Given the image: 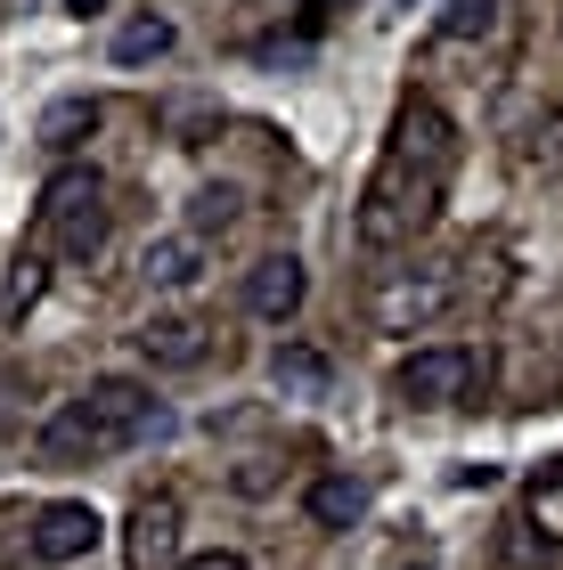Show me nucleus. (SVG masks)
Listing matches in <instances>:
<instances>
[{
  "instance_id": "1",
  "label": "nucleus",
  "mask_w": 563,
  "mask_h": 570,
  "mask_svg": "<svg viewBox=\"0 0 563 570\" xmlns=\"http://www.w3.org/2000/svg\"><path fill=\"white\" fill-rule=\"evenodd\" d=\"M449 171H457V122L433 107V98H408L392 139L376 155V171H368V188H360V220H351L360 245L368 253H400L433 213H441Z\"/></svg>"
},
{
  "instance_id": "2",
  "label": "nucleus",
  "mask_w": 563,
  "mask_h": 570,
  "mask_svg": "<svg viewBox=\"0 0 563 570\" xmlns=\"http://www.w3.org/2000/svg\"><path fill=\"white\" fill-rule=\"evenodd\" d=\"M147 432H164L156 392H139L132 375H107V383H90L74 407H58V416L41 424V456L49 464H90V456L132 449V440H147Z\"/></svg>"
},
{
  "instance_id": "3",
  "label": "nucleus",
  "mask_w": 563,
  "mask_h": 570,
  "mask_svg": "<svg viewBox=\"0 0 563 570\" xmlns=\"http://www.w3.org/2000/svg\"><path fill=\"white\" fill-rule=\"evenodd\" d=\"M98 171H58L41 188V237L66 253V262H90L98 245H107V204H98Z\"/></svg>"
},
{
  "instance_id": "4",
  "label": "nucleus",
  "mask_w": 563,
  "mask_h": 570,
  "mask_svg": "<svg viewBox=\"0 0 563 570\" xmlns=\"http://www.w3.org/2000/svg\"><path fill=\"white\" fill-rule=\"evenodd\" d=\"M449 302H457V277H449V269H400V277L376 294V326H384V334H417V326L441 318Z\"/></svg>"
},
{
  "instance_id": "5",
  "label": "nucleus",
  "mask_w": 563,
  "mask_h": 570,
  "mask_svg": "<svg viewBox=\"0 0 563 570\" xmlns=\"http://www.w3.org/2000/svg\"><path fill=\"white\" fill-rule=\"evenodd\" d=\"M392 392H400L408 407H449L457 392H474V351H457V343H441V351H408L400 375H392Z\"/></svg>"
},
{
  "instance_id": "6",
  "label": "nucleus",
  "mask_w": 563,
  "mask_h": 570,
  "mask_svg": "<svg viewBox=\"0 0 563 570\" xmlns=\"http://www.w3.org/2000/svg\"><path fill=\"white\" fill-rule=\"evenodd\" d=\"M33 562H82L90 547H98V513L82 505V498H58V505H41L33 513Z\"/></svg>"
},
{
  "instance_id": "7",
  "label": "nucleus",
  "mask_w": 563,
  "mask_h": 570,
  "mask_svg": "<svg viewBox=\"0 0 563 570\" xmlns=\"http://www.w3.org/2000/svg\"><path fill=\"white\" fill-rule=\"evenodd\" d=\"M245 302H253V318L287 326L294 309H302V262H294V253H270V262L245 277Z\"/></svg>"
},
{
  "instance_id": "8",
  "label": "nucleus",
  "mask_w": 563,
  "mask_h": 570,
  "mask_svg": "<svg viewBox=\"0 0 563 570\" xmlns=\"http://www.w3.org/2000/svg\"><path fill=\"white\" fill-rule=\"evenodd\" d=\"M172 547H181V505H172V498H139V513H132V562L156 570Z\"/></svg>"
},
{
  "instance_id": "9",
  "label": "nucleus",
  "mask_w": 563,
  "mask_h": 570,
  "mask_svg": "<svg viewBox=\"0 0 563 570\" xmlns=\"http://www.w3.org/2000/svg\"><path fill=\"white\" fill-rule=\"evenodd\" d=\"M139 351L156 358V367H196V358H204V326L196 318H147Z\"/></svg>"
},
{
  "instance_id": "10",
  "label": "nucleus",
  "mask_w": 563,
  "mask_h": 570,
  "mask_svg": "<svg viewBox=\"0 0 563 570\" xmlns=\"http://www.w3.org/2000/svg\"><path fill=\"white\" fill-rule=\"evenodd\" d=\"M302 505H311L319 530H351V522L368 513V489L351 481V473H327V481H311V498H302Z\"/></svg>"
},
{
  "instance_id": "11",
  "label": "nucleus",
  "mask_w": 563,
  "mask_h": 570,
  "mask_svg": "<svg viewBox=\"0 0 563 570\" xmlns=\"http://www.w3.org/2000/svg\"><path fill=\"white\" fill-rule=\"evenodd\" d=\"M270 383H278L287 400H319V392H327V358L302 351V343H287V351L270 358Z\"/></svg>"
},
{
  "instance_id": "12",
  "label": "nucleus",
  "mask_w": 563,
  "mask_h": 570,
  "mask_svg": "<svg viewBox=\"0 0 563 570\" xmlns=\"http://www.w3.org/2000/svg\"><path fill=\"white\" fill-rule=\"evenodd\" d=\"M172 41H181V33H172V17H132L115 33V66H147V58H164Z\"/></svg>"
},
{
  "instance_id": "13",
  "label": "nucleus",
  "mask_w": 563,
  "mask_h": 570,
  "mask_svg": "<svg viewBox=\"0 0 563 570\" xmlns=\"http://www.w3.org/2000/svg\"><path fill=\"white\" fill-rule=\"evenodd\" d=\"M139 277H147V285H188V277H196V245H188V237L147 245V253H139Z\"/></svg>"
},
{
  "instance_id": "14",
  "label": "nucleus",
  "mask_w": 563,
  "mask_h": 570,
  "mask_svg": "<svg viewBox=\"0 0 563 570\" xmlns=\"http://www.w3.org/2000/svg\"><path fill=\"white\" fill-rule=\"evenodd\" d=\"M491 24H498V0H449L433 33H441V41H482Z\"/></svg>"
},
{
  "instance_id": "15",
  "label": "nucleus",
  "mask_w": 563,
  "mask_h": 570,
  "mask_svg": "<svg viewBox=\"0 0 563 570\" xmlns=\"http://www.w3.org/2000/svg\"><path fill=\"white\" fill-rule=\"evenodd\" d=\"M74 131H98V98H66V107H49L41 139L49 147H74Z\"/></svg>"
},
{
  "instance_id": "16",
  "label": "nucleus",
  "mask_w": 563,
  "mask_h": 570,
  "mask_svg": "<svg viewBox=\"0 0 563 570\" xmlns=\"http://www.w3.org/2000/svg\"><path fill=\"white\" fill-rule=\"evenodd\" d=\"M33 302H41V253H17V277H9V318H25Z\"/></svg>"
},
{
  "instance_id": "17",
  "label": "nucleus",
  "mask_w": 563,
  "mask_h": 570,
  "mask_svg": "<svg viewBox=\"0 0 563 570\" xmlns=\"http://www.w3.org/2000/svg\"><path fill=\"white\" fill-rule=\"evenodd\" d=\"M229 213H237V196H229V188H204L196 196V228H229Z\"/></svg>"
},
{
  "instance_id": "18",
  "label": "nucleus",
  "mask_w": 563,
  "mask_h": 570,
  "mask_svg": "<svg viewBox=\"0 0 563 570\" xmlns=\"http://www.w3.org/2000/svg\"><path fill=\"white\" fill-rule=\"evenodd\" d=\"M188 570H245V554H229V547H221V554H196Z\"/></svg>"
},
{
  "instance_id": "19",
  "label": "nucleus",
  "mask_w": 563,
  "mask_h": 570,
  "mask_svg": "<svg viewBox=\"0 0 563 570\" xmlns=\"http://www.w3.org/2000/svg\"><path fill=\"white\" fill-rule=\"evenodd\" d=\"M66 9H82V17H90V9H107V0H66Z\"/></svg>"
},
{
  "instance_id": "20",
  "label": "nucleus",
  "mask_w": 563,
  "mask_h": 570,
  "mask_svg": "<svg viewBox=\"0 0 563 570\" xmlns=\"http://www.w3.org/2000/svg\"><path fill=\"white\" fill-rule=\"evenodd\" d=\"M408 9H417V0H408Z\"/></svg>"
}]
</instances>
